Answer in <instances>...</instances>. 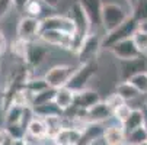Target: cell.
I'll list each match as a JSON object with an SVG mask.
<instances>
[{"label": "cell", "instance_id": "1", "mask_svg": "<svg viewBox=\"0 0 147 145\" xmlns=\"http://www.w3.org/2000/svg\"><path fill=\"white\" fill-rule=\"evenodd\" d=\"M67 16L71 19V22L74 23V28H76V33H74V39H76V51L79 49L82 41L85 39L89 33H92V25H90V20L89 17L86 16L85 10H83V7L80 6V3L76 2L70 6L69 9V13ZM74 51V54H76Z\"/></svg>", "mask_w": 147, "mask_h": 145}, {"label": "cell", "instance_id": "16", "mask_svg": "<svg viewBox=\"0 0 147 145\" xmlns=\"http://www.w3.org/2000/svg\"><path fill=\"white\" fill-rule=\"evenodd\" d=\"M99 102H102V99L98 92H95L92 89H85V90L76 93L74 106L80 110H89L90 108L98 105Z\"/></svg>", "mask_w": 147, "mask_h": 145}, {"label": "cell", "instance_id": "27", "mask_svg": "<svg viewBox=\"0 0 147 145\" xmlns=\"http://www.w3.org/2000/svg\"><path fill=\"white\" fill-rule=\"evenodd\" d=\"M47 126V136L54 138L63 129V116H50L44 119Z\"/></svg>", "mask_w": 147, "mask_h": 145}, {"label": "cell", "instance_id": "14", "mask_svg": "<svg viewBox=\"0 0 147 145\" xmlns=\"http://www.w3.org/2000/svg\"><path fill=\"white\" fill-rule=\"evenodd\" d=\"M103 136L108 145H127V134H125L121 123L115 122L114 119H111L107 123Z\"/></svg>", "mask_w": 147, "mask_h": 145}, {"label": "cell", "instance_id": "23", "mask_svg": "<svg viewBox=\"0 0 147 145\" xmlns=\"http://www.w3.org/2000/svg\"><path fill=\"white\" fill-rule=\"evenodd\" d=\"M26 108H20L16 105H9V108L5 110V126L6 125H22L24 119V112Z\"/></svg>", "mask_w": 147, "mask_h": 145}, {"label": "cell", "instance_id": "2", "mask_svg": "<svg viewBox=\"0 0 147 145\" xmlns=\"http://www.w3.org/2000/svg\"><path fill=\"white\" fill-rule=\"evenodd\" d=\"M98 70H99L98 61H92V63H86V64H79V67H76V70L71 74L66 87H69L74 93H79L82 90L88 89L89 81L98 74Z\"/></svg>", "mask_w": 147, "mask_h": 145}, {"label": "cell", "instance_id": "3", "mask_svg": "<svg viewBox=\"0 0 147 145\" xmlns=\"http://www.w3.org/2000/svg\"><path fill=\"white\" fill-rule=\"evenodd\" d=\"M102 41H103V36H100L98 32L89 33L82 41L79 49L76 51V55L79 58V64L98 61V55L102 49Z\"/></svg>", "mask_w": 147, "mask_h": 145}, {"label": "cell", "instance_id": "22", "mask_svg": "<svg viewBox=\"0 0 147 145\" xmlns=\"http://www.w3.org/2000/svg\"><path fill=\"white\" fill-rule=\"evenodd\" d=\"M115 93L118 96H121L124 99V102H131V100H136L137 97H140V92L131 84L130 81H121L117 84L115 87Z\"/></svg>", "mask_w": 147, "mask_h": 145}, {"label": "cell", "instance_id": "36", "mask_svg": "<svg viewBox=\"0 0 147 145\" xmlns=\"http://www.w3.org/2000/svg\"><path fill=\"white\" fill-rule=\"evenodd\" d=\"M13 7H15L13 0H0V20L6 17Z\"/></svg>", "mask_w": 147, "mask_h": 145}, {"label": "cell", "instance_id": "18", "mask_svg": "<svg viewBox=\"0 0 147 145\" xmlns=\"http://www.w3.org/2000/svg\"><path fill=\"white\" fill-rule=\"evenodd\" d=\"M28 139L39 144L44 138H47V126L44 119H41L38 116H34V119L28 123L26 126V136Z\"/></svg>", "mask_w": 147, "mask_h": 145}, {"label": "cell", "instance_id": "34", "mask_svg": "<svg viewBox=\"0 0 147 145\" xmlns=\"http://www.w3.org/2000/svg\"><path fill=\"white\" fill-rule=\"evenodd\" d=\"M103 102L107 103V106L112 110V113H114V112H115L119 106H122L124 103H127V102H124V99H122L121 96H118L115 92H114V93H111V94H109L107 99H105Z\"/></svg>", "mask_w": 147, "mask_h": 145}, {"label": "cell", "instance_id": "7", "mask_svg": "<svg viewBox=\"0 0 147 145\" xmlns=\"http://www.w3.org/2000/svg\"><path fill=\"white\" fill-rule=\"evenodd\" d=\"M39 41L48 47H57L66 51H76L74 35L61 32V31H42L39 35Z\"/></svg>", "mask_w": 147, "mask_h": 145}, {"label": "cell", "instance_id": "31", "mask_svg": "<svg viewBox=\"0 0 147 145\" xmlns=\"http://www.w3.org/2000/svg\"><path fill=\"white\" fill-rule=\"evenodd\" d=\"M128 81L140 92V94H146L147 93V71H143V73L136 74Z\"/></svg>", "mask_w": 147, "mask_h": 145}, {"label": "cell", "instance_id": "20", "mask_svg": "<svg viewBox=\"0 0 147 145\" xmlns=\"http://www.w3.org/2000/svg\"><path fill=\"white\" fill-rule=\"evenodd\" d=\"M74 100H76V93L73 90H70L69 87L57 89L54 103L63 110V113L74 108Z\"/></svg>", "mask_w": 147, "mask_h": 145}, {"label": "cell", "instance_id": "35", "mask_svg": "<svg viewBox=\"0 0 147 145\" xmlns=\"http://www.w3.org/2000/svg\"><path fill=\"white\" fill-rule=\"evenodd\" d=\"M134 41L138 47V49L141 51V54H144L147 51V33L146 32H141V31H137L134 33Z\"/></svg>", "mask_w": 147, "mask_h": 145}, {"label": "cell", "instance_id": "46", "mask_svg": "<svg viewBox=\"0 0 147 145\" xmlns=\"http://www.w3.org/2000/svg\"><path fill=\"white\" fill-rule=\"evenodd\" d=\"M146 110H147V105H146Z\"/></svg>", "mask_w": 147, "mask_h": 145}, {"label": "cell", "instance_id": "10", "mask_svg": "<svg viewBox=\"0 0 147 145\" xmlns=\"http://www.w3.org/2000/svg\"><path fill=\"white\" fill-rule=\"evenodd\" d=\"M108 51L119 61H130V59H136V58L143 55L141 51L138 49L137 44H136L134 38H128V39L121 41V42L112 45Z\"/></svg>", "mask_w": 147, "mask_h": 145}, {"label": "cell", "instance_id": "9", "mask_svg": "<svg viewBox=\"0 0 147 145\" xmlns=\"http://www.w3.org/2000/svg\"><path fill=\"white\" fill-rule=\"evenodd\" d=\"M48 55H50V47L38 39L35 42L29 44L26 55L24 58V63L29 67V70H32V68H36L42 64Z\"/></svg>", "mask_w": 147, "mask_h": 145}, {"label": "cell", "instance_id": "43", "mask_svg": "<svg viewBox=\"0 0 147 145\" xmlns=\"http://www.w3.org/2000/svg\"><path fill=\"white\" fill-rule=\"evenodd\" d=\"M144 128L147 129V110L144 109Z\"/></svg>", "mask_w": 147, "mask_h": 145}, {"label": "cell", "instance_id": "30", "mask_svg": "<svg viewBox=\"0 0 147 145\" xmlns=\"http://www.w3.org/2000/svg\"><path fill=\"white\" fill-rule=\"evenodd\" d=\"M55 93H57L55 89L48 87L47 90H44V92H41V93L35 94L32 108H38V106H42V105H47V103L54 102V99H55Z\"/></svg>", "mask_w": 147, "mask_h": 145}, {"label": "cell", "instance_id": "21", "mask_svg": "<svg viewBox=\"0 0 147 145\" xmlns=\"http://www.w3.org/2000/svg\"><path fill=\"white\" fill-rule=\"evenodd\" d=\"M141 126H144V109H133L128 119L122 123V128L125 134H130L134 129L141 128Z\"/></svg>", "mask_w": 147, "mask_h": 145}, {"label": "cell", "instance_id": "6", "mask_svg": "<svg viewBox=\"0 0 147 145\" xmlns=\"http://www.w3.org/2000/svg\"><path fill=\"white\" fill-rule=\"evenodd\" d=\"M42 32V19H36L31 16H22L16 26V38L26 41V42H35L39 39Z\"/></svg>", "mask_w": 147, "mask_h": 145}, {"label": "cell", "instance_id": "32", "mask_svg": "<svg viewBox=\"0 0 147 145\" xmlns=\"http://www.w3.org/2000/svg\"><path fill=\"white\" fill-rule=\"evenodd\" d=\"M31 42H26V41H22V39H19L16 38L15 39V42H12V47H10V51L15 57L18 58H25L26 55V51H28V47H29Z\"/></svg>", "mask_w": 147, "mask_h": 145}, {"label": "cell", "instance_id": "40", "mask_svg": "<svg viewBox=\"0 0 147 145\" xmlns=\"http://www.w3.org/2000/svg\"><path fill=\"white\" fill-rule=\"evenodd\" d=\"M28 3V0H13V5L18 9H24V6Z\"/></svg>", "mask_w": 147, "mask_h": 145}, {"label": "cell", "instance_id": "38", "mask_svg": "<svg viewBox=\"0 0 147 145\" xmlns=\"http://www.w3.org/2000/svg\"><path fill=\"white\" fill-rule=\"evenodd\" d=\"M44 2V5L47 6V7H50V9H55L58 5H60V0H42Z\"/></svg>", "mask_w": 147, "mask_h": 145}, {"label": "cell", "instance_id": "13", "mask_svg": "<svg viewBox=\"0 0 147 145\" xmlns=\"http://www.w3.org/2000/svg\"><path fill=\"white\" fill-rule=\"evenodd\" d=\"M147 71V57L141 55L136 59L121 61V78L122 81H128L138 73Z\"/></svg>", "mask_w": 147, "mask_h": 145}, {"label": "cell", "instance_id": "41", "mask_svg": "<svg viewBox=\"0 0 147 145\" xmlns=\"http://www.w3.org/2000/svg\"><path fill=\"white\" fill-rule=\"evenodd\" d=\"M138 31H141V32H146V33H147V20H146V22L138 23Z\"/></svg>", "mask_w": 147, "mask_h": 145}, {"label": "cell", "instance_id": "39", "mask_svg": "<svg viewBox=\"0 0 147 145\" xmlns=\"http://www.w3.org/2000/svg\"><path fill=\"white\" fill-rule=\"evenodd\" d=\"M89 145H108V142H107V139H105V136L102 135V136H99V138L93 139Z\"/></svg>", "mask_w": 147, "mask_h": 145}, {"label": "cell", "instance_id": "28", "mask_svg": "<svg viewBox=\"0 0 147 145\" xmlns=\"http://www.w3.org/2000/svg\"><path fill=\"white\" fill-rule=\"evenodd\" d=\"M50 86H48V83L45 81L44 77H31L28 81H26V84H25V89H28L31 93L34 94H38L41 92H44L47 90Z\"/></svg>", "mask_w": 147, "mask_h": 145}, {"label": "cell", "instance_id": "37", "mask_svg": "<svg viewBox=\"0 0 147 145\" xmlns=\"http://www.w3.org/2000/svg\"><path fill=\"white\" fill-rule=\"evenodd\" d=\"M7 49V39L6 35L3 33V31H0V55H3Z\"/></svg>", "mask_w": 147, "mask_h": 145}, {"label": "cell", "instance_id": "44", "mask_svg": "<svg viewBox=\"0 0 147 145\" xmlns=\"http://www.w3.org/2000/svg\"><path fill=\"white\" fill-rule=\"evenodd\" d=\"M127 2H128V3H133V2H134V0H127Z\"/></svg>", "mask_w": 147, "mask_h": 145}, {"label": "cell", "instance_id": "11", "mask_svg": "<svg viewBox=\"0 0 147 145\" xmlns=\"http://www.w3.org/2000/svg\"><path fill=\"white\" fill-rule=\"evenodd\" d=\"M42 31H61L74 35L76 28L67 15H50L42 19Z\"/></svg>", "mask_w": 147, "mask_h": 145}, {"label": "cell", "instance_id": "45", "mask_svg": "<svg viewBox=\"0 0 147 145\" xmlns=\"http://www.w3.org/2000/svg\"><path fill=\"white\" fill-rule=\"evenodd\" d=\"M0 71H2V63H0Z\"/></svg>", "mask_w": 147, "mask_h": 145}, {"label": "cell", "instance_id": "25", "mask_svg": "<svg viewBox=\"0 0 147 145\" xmlns=\"http://www.w3.org/2000/svg\"><path fill=\"white\" fill-rule=\"evenodd\" d=\"M32 109H34L35 116H38L41 119H45V118H50V116H63V110L54 102L47 103V105H42V106H38V108H32Z\"/></svg>", "mask_w": 147, "mask_h": 145}, {"label": "cell", "instance_id": "29", "mask_svg": "<svg viewBox=\"0 0 147 145\" xmlns=\"http://www.w3.org/2000/svg\"><path fill=\"white\" fill-rule=\"evenodd\" d=\"M147 142V129L144 126L127 134V145H143Z\"/></svg>", "mask_w": 147, "mask_h": 145}, {"label": "cell", "instance_id": "15", "mask_svg": "<svg viewBox=\"0 0 147 145\" xmlns=\"http://www.w3.org/2000/svg\"><path fill=\"white\" fill-rule=\"evenodd\" d=\"M112 119V110L107 106L103 100L99 102L98 105L86 110V123L96 122V123H108Z\"/></svg>", "mask_w": 147, "mask_h": 145}, {"label": "cell", "instance_id": "47", "mask_svg": "<svg viewBox=\"0 0 147 145\" xmlns=\"http://www.w3.org/2000/svg\"><path fill=\"white\" fill-rule=\"evenodd\" d=\"M143 145H147V142H146V144H143Z\"/></svg>", "mask_w": 147, "mask_h": 145}, {"label": "cell", "instance_id": "24", "mask_svg": "<svg viewBox=\"0 0 147 145\" xmlns=\"http://www.w3.org/2000/svg\"><path fill=\"white\" fill-rule=\"evenodd\" d=\"M47 6L44 5L42 0H28V3L24 6V12L25 16H31V17H36V19H44V9Z\"/></svg>", "mask_w": 147, "mask_h": 145}, {"label": "cell", "instance_id": "26", "mask_svg": "<svg viewBox=\"0 0 147 145\" xmlns=\"http://www.w3.org/2000/svg\"><path fill=\"white\" fill-rule=\"evenodd\" d=\"M138 23L147 20V0H134L131 3V13H130Z\"/></svg>", "mask_w": 147, "mask_h": 145}, {"label": "cell", "instance_id": "4", "mask_svg": "<svg viewBox=\"0 0 147 145\" xmlns=\"http://www.w3.org/2000/svg\"><path fill=\"white\" fill-rule=\"evenodd\" d=\"M137 31H138V22L130 15L124 23H121V25H119L118 28H115L114 31L105 33L103 41H102V48L109 49L112 45L121 42V41L128 39V38H133Z\"/></svg>", "mask_w": 147, "mask_h": 145}, {"label": "cell", "instance_id": "19", "mask_svg": "<svg viewBox=\"0 0 147 145\" xmlns=\"http://www.w3.org/2000/svg\"><path fill=\"white\" fill-rule=\"evenodd\" d=\"M105 128H107V123H96V122L86 123L82 129L80 145H89L93 139L102 136L105 134Z\"/></svg>", "mask_w": 147, "mask_h": 145}, {"label": "cell", "instance_id": "42", "mask_svg": "<svg viewBox=\"0 0 147 145\" xmlns=\"http://www.w3.org/2000/svg\"><path fill=\"white\" fill-rule=\"evenodd\" d=\"M20 145H39V144H36V142H34V141H31V139L25 138V139L22 141V144H20Z\"/></svg>", "mask_w": 147, "mask_h": 145}, {"label": "cell", "instance_id": "17", "mask_svg": "<svg viewBox=\"0 0 147 145\" xmlns=\"http://www.w3.org/2000/svg\"><path fill=\"white\" fill-rule=\"evenodd\" d=\"M53 139L55 145H80L82 128H63Z\"/></svg>", "mask_w": 147, "mask_h": 145}, {"label": "cell", "instance_id": "33", "mask_svg": "<svg viewBox=\"0 0 147 145\" xmlns=\"http://www.w3.org/2000/svg\"><path fill=\"white\" fill-rule=\"evenodd\" d=\"M131 112H133V108L128 105V103H124L122 106H119V108L112 113V119L122 125V123L128 119V116L131 115Z\"/></svg>", "mask_w": 147, "mask_h": 145}, {"label": "cell", "instance_id": "12", "mask_svg": "<svg viewBox=\"0 0 147 145\" xmlns=\"http://www.w3.org/2000/svg\"><path fill=\"white\" fill-rule=\"evenodd\" d=\"M77 2L80 3L86 16L89 17L92 29L102 28V9H103L102 0H77Z\"/></svg>", "mask_w": 147, "mask_h": 145}, {"label": "cell", "instance_id": "5", "mask_svg": "<svg viewBox=\"0 0 147 145\" xmlns=\"http://www.w3.org/2000/svg\"><path fill=\"white\" fill-rule=\"evenodd\" d=\"M128 12L125 10L121 5L118 3H103V9H102V28L105 32H111L115 28H118L121 23H124L128 17Z\"/></svg>", "mask_w": 147, "mask_h": 145}, {"label": "cell", "instance_id": "8", "mask_svg": "<svg viewBox=\"0 0 147 145\" xmlns=\"http://www.w3.org/2000/svg\"><path fill=\"white\" fill-rule=\"evenodd\" d=\"M74 70H76V67H71L69 64H57V65L51 67L44 74V78L51 89L57 90V89L67 86V83H69L71 74L74 73Z\"/></svg>", "mask_w": 147, "mask_h": 145}]
</instances>
